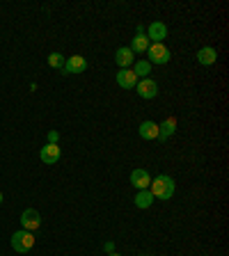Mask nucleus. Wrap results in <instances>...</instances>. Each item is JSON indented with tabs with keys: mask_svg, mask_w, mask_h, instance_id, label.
Wrapping results in <instances>:
<instances>
[{
	"mask_svg": "<svg viewBox=\"0 0 229 256\" xmlns=\"http://www.w3.org/2000/svg\"><path fill=\"white\" fill-rule=\"evenodd\" d=\"M176 186L174 181H172V176H156V179H152V186H149V192L154 195V199H172V195H174Z\"/></svg>",
	"mask_w": 229,
	"mask_h": 256,
	"instance_id": "nucleus-1",
	"label": "nucleus"
},
{
	"mask_svg": "<svg viewBox=\"0 0 229 256\" xmlns=\"http://www.w3.org/2000/svg\"><path fill=\"white\" fill-rule=\"evenodd\" d=\"M12 247H14V252H18V254H28V252L34 247V236L32 231H14V236H12Z\"/></svg>",
	"mask_w": 229,
	"mask_h": 256,
	"instance_id": "nucleus-2",
	"label": "nucleus"
},
{
	"mask_svg": "<svg viewBox=\"0 0 229 256\" xmlns=\"http://www.w3.org/2000/svg\"><path fill=\"white\" fill-rule=\"evenodd\" d=\"M147 55H149V60H147L149 64H168L170 57H172V53L163 44H149Z\"/></svg>",
	"mask_w": 229,
	"mask_h": 256,
	"instance_id": "nucleus-3",
	"label": "nucleus"
},
{
	"mask_svg": "<svg viewBox=\"0 0 229 256\" xmlns=\"http://www.w3.org/2000/svg\"><path fill=\"white\" fill-rule=\"evenodd\" d=\"M85 69H88V60L82 55H71L69 60H64V66L60 71L64 76H71V73H82Z\"/></svg>",
	"mask_w": 229,
	"mask_h": 256,
	"instance_id": "nucleus-4",
	"label": "nucleus"
},
{
	"mask_svg": "<svg viewBox=\"0 0 229 256\" xmlns=\"http://www.w3.org/2000/svg\"><path fill=\"white\" fill-rule=\"evenodd\" d=\"M136 92L140 94V98H156L158 96V82L152 80V78H142L140 82L136 85Z\"/></svg>",
	"mask_w": 229,
	"mask_h": 256,
	"instance_id": "nucleus-5",
	"label": "nucleus"
},
{
	"mask_svg": "<svg viewBox=\"0 0 229 256\" xmlns=\"http://www.w3.org/2000/svg\"><path fill=\"white\" fill-rule=\"evenodd\" d=\"M21 227L26 231H37L39 227H42V215H39L34 208H28V211H23L21 215Z\"/></svg>",
	"mask_w": 229,
	"mask_h": 256,
	"instance_id": "nucleus-6",
	"label": "nucleus"
},
{
	"mask_svg": "<svg viewBox=\"0 0 229 256\" xmlns=\"http://www.w3.org/2000/svg\"><path fill=\"white\" fill-rule=\"evenodd\" d=\"M147 39L152 44H163L165 39H168V27H165V23L154 21L147 30Z\"/></svg>",
	"mask_w": 229,
	"mask_h": 256,
	"instance_id": "nucleus-7",
	"label": "nucleus"
},
{
	"mask_svg": "<svg viewBox=\"0 0 229 256\" xmlns=\"http://www.w3.org/2000/svg\"><path fill=\"white\" fill-rule=\"evenodd\" d=\"M131 183L138 188V192L140 190H149V186H152V176H149L147 169H133L131 172Z\"/></svg>",
	"mask_w": 229,
	"mask_h": 256,
	"instance_id": "nucleus-8",
	"label": "nucleus"
},
{
	"mask_svg": "<svg viewBox=\"0 0 229 256\" xmlns=\"http://www.w3.org/2000/svg\"><path fill=\"white\" fill-rule=\"evenodd\" d=\"M114 62L120 64V69H128V66L136 62V55H133V50L128 48V46H122V48H117V53H114Z\"/></svg>",
	"mask_w": 229,
	"mask_h": 256,
	"instance_id": "nucleus-9",
	"label": "nucleus"
},
{
	"mask_svg": "<svg viewBox=\"0 0 229 256\" xmlns=\"http://www.w3.org/2000/svg\"><path fill=\"white\" fill-rule=\"evenodd\" d=\"M39 158L46 165H55L60 160V147H58V144H46V147H42V151H39Z\"/></svg>",
	"mask_w": 229,
	"mask_h": 256,
	"instance_id": "nucleus-10",
	"label": "nucleus"
},
{
	"mask_svg": "<svg viewBox=\"0 0 229 256\" xmlns=\"http://www.w3.org/2000/svg\"><path fill=\"white\" fill-rule=\"evenodd\" d=\"M117 85L124 89H136V85H138L136 73H133L131 69H120V73H117Z\"/></svg>",
	"mask_w": 229,
	"mask_h": 256,
	"instance_id": "nucleus-11",
	"label": "nucleus"
},
{
	"mask_svg": "<svg viewBox=\"0 0 229 256\" xmlns=\"http://www.w3.org/2000/svg\"><path fill=\"white\" fill-rule=\"evenodd\" d=\"M216 60H218V50L211 48V46H204V48L197 50V62H200L202 66L216 64Z\"/></svg>",
	"mask_w": 229,
	"mask_h": 256,
	"instance_id": "nucleus-12",
	"label": "nucleus"
},
{
	"mask_svg": "<svg viewBox=\"0 0 229 256\" xmlns=\"http://www.w3.org/2000/svg\"><path fill=\"white\" fill-rule=\"evenodd\" d=\"M138 133H140L142 140H156L158 137V124L156 121H142Z\"/></svg>",
	"mask_w": 229,
	"mask_h": 256,
	"instance_id": "nucleus-13",
	"label": "nucleus"
},
{
	"mask_svg": "<svg viewBox=\"0 0 229 256\" xmlns=\"http://www.w3.org/2000/svg\"><path fill=\"white\" fill-rule=\"evenodd\" d=\"M149 44H152V41H149V39H147V34H136L128 48L133 50V55H136V53H138V55H142V53H147Z\"/></svg>",
	"mask_w": 229,
	"mask_h": 256,
	"instance_id": "nucleus-14",
	"label": "nucleus"
},
{
	"mask_svg": "<svg viewBox=\"0 0 229 256\" xmlns=\"http://www.w3.org/2000/svg\"><path fill=\"white\" fill-rule=\"evenodd\" d=\"M176 131V119L174 117H170V119H165L163 124L158 126V137L160 140H168V137H172Z\"/></svg>",
	"mask_w": 229,
	"mask_h": 256,
	"instance_id": "nucleus-15",
	"label": "nucleus"
},
{
	"mask_svg": "<svg viewBox=\"0 0 229 256\" xmlns=\"http://www.w3.org/2000/svg\"><path fill=\"white\" fill-rule=\"evenodd\" d=\"M133 73H136V78H149V73H152V64H149L147 60H138L133 62Z\"/></svg>",
	"mask_w": 229,
	"mask_h": 256,
	"instance_id": "nucleus-16",
	"label": "nucleus"
},
{
	"mask_svg": "<svg viewBox=\"0 0 229 256\" xmlns=\"http://www.w3.org/2000/svg\"><path fill=\"white\" fill-rule=\"evenodd\" d=\"M133 202H136V206L138 208H149L154 204V195L149 190H140L136 195V199H133Z\"/></svg>",
	"mask_w": 229,
	"mask_h": 256,
	"instance_id": "nucleus-17",
	"label": "nucleus"
},
{
	"mask_svg": "<svg viewBox=\"0 0 229 256\" xmlns=\"http://www.w3.org/2000/svg\"><path fill=\"white\" fill-rule=\"evenodd\" d=\"M64 55L62 53H50L48 55V66H53V69H62V66H64Z\"/></svg>",
	"mask_w": 229,
	"mask_h": 256,
	"instance_id": "nucleus-18",
	"label": "nucleus"
},
{
	"mask_svg": "<svg viewBox=\"0 0 229 256\" xmlns=\"http://www.w3.org/2000/svg\"><path fill=\"white\" fill-rule=\"evenodd\" d=\"M58 140H60V133H58V131H48V144H58Z\"/></svg>",
	"mask_w": 229,
	"mask_h": 256,
	"instance_id": "nucleus-19",
	"label": "nucleus"
},
{
	"mask_svg": "<svg viewBox=\"0 0 229 256\" xmlns=\"http://www.w3.org/2000/svg\"><path fill=\"white\" fill-rule=\"evenodd\" d=\"M104 250L108 252V254H112V252H114V243H110V240H108V243L104 245Z\"/></svg>",
	"mask_w": 229,
	"mask_h": 256,
	"instance_id": "nucleus-20",
	"label": "nucleus"
},
{
	"mask_svg": "<svg viewBox=\"0 0 229 256\" xmlns=\"http://www.w3.org/2000/svg\"><path fill=\"white\" fill-rule=\"evenodd\" d=\"M108 256H122V254H114V252H112V254H108Z\"/></svg>",
	"mask_w": 229,
	"mask_h": 256,
	"instance_id": "nucleus-21",
	"label": "nucleus"
},
{
	"mask_svg": "<svg viewBox=\"0 0 229 256\" xmlns=\"http://www.w3.org/2000/svg\"><path fill=\"white\" fill-rule=\"evenodd\" d=\"M0 204H2V192H0Z\"/></svg>",
	"mask_w": 229,
	"mask_h": 256,
	"instance_id": "nucleus-22",
	"label": "nucleus"
}]
</instances>
